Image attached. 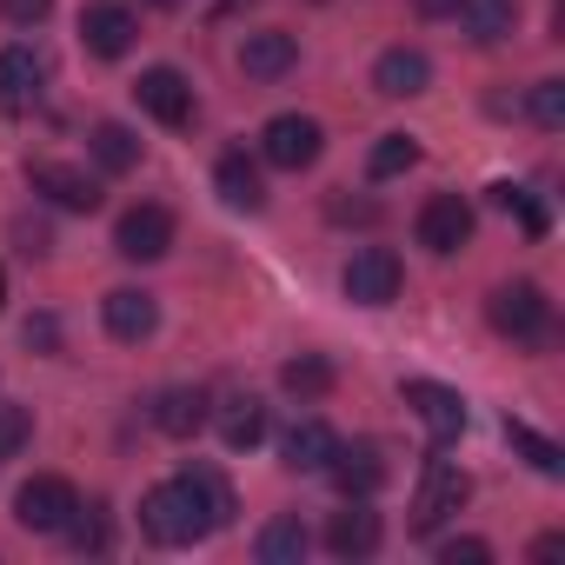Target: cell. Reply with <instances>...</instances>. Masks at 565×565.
<instances>
[{
	"label": "cell",
	"instance_id": "obj_17",
	"mask_svg": "<svg viewBox=\"0 0 565 565\" xmlns=\"http://www.w3.org/2000/svg\"><path fill=\"white\" fill-rule=\"evenodd\" d=\"M426 87H433V61H426L419 47H386V54L373 61V94L413 100V94H426Z\"/></svg>",
	"mask_w": 565,
	"mask_h": 565
},
{
	"label": "cell",
	"instance_id": "obj_11",
	"mask_svg": "<svg viewBox=\"0 0 565 565\" xmlns=\"http://www.w3.org/2000/svg\"><path fill=\"white\" fill-rule=\"evenodd\" d=\"M134 94H140V107H147L160 127H186V120H193V81H186L180 67H147Z\"/></svg>",
	"mask_w": 565,
	"mask_h": 565
},
{
	"label": "cell",
	"instance_id": "obj_38",
	"mask_svg": "<svg viewBox=\"0 0 565 565\" xmlns=\"http://www.w3.org/2000/svg\"><path fill=\"white\" fill-rule=\"evenodd\" d=\"M61 333H54V320H28V347H54Z\"/></svg>",
	"mask_w": 565,
	"mask_h": 565
},
{
	"label": "cell",
	"instance_id": "obj_6",
	"mask_svg": "<svg viewBox=\"0 0 565 565\" xmlns=\"http://www.w3.org/2000/svg\"><path fill=\"white\" fill-rule=\"evenodd\" d=\"M74 505H81V492H74L61 472H34V479L14 492V519H21L28 532H67Z\"/></svg>",
	"mask_w": 565,
	"mask_h": 565
},
{
	"label": "cell",
	"instance_id": "obj_16",
	"mask_svg": "<svg viewBox=\"0 0 565 565\" xmlns=\"http://www.w3.org/2000/svg\"><path fill=\"white\" fill-rule=\"evenodd\" d=\"M239 67H246V81H287L300 67V41L279 34V28H259L239 41Z\"/></svg>",
	"mask_w": 565,
	"mask_h": 565
},
{
	"label": "cell",
	"instance_id": "obj_28",
	"mask_svg": "<svg viewBox=\"0 0 565 565\" xmlns=\"http://www.w3.org/2000/svg\"><path fill=\"white\" fill-rule=\"evenodd\" d=\"M505 439H512V452H519L532 472H545V479H558V472H565V452H558L545 433H532L525 419H505Z\"/></svg>",
	"mask_w": 565,
	"mask_h": 565
},
{
	"label": "cell",
	"instance_id": "obj_35",
	"mask_svg": "<svg viewBox=\"0 0 565 565\" xmlns=\"http://www.w3.org/2000/svg\"><path fill=\"white\" fill-rule=\"evenodd\" d=\"M0 14H8L14 28H41L54 14V0H0Z\"/></svg>",
	"mask_w": 565,
	"mask_h": 565
},
{
	"label": "cell",
	"instance_id": "obj_18",
	"mask_svg": "<svg viewBox=\"0 0 565 565\" xmlns=\"http://www.w3.org/2000/svg\"><path fill=\"white\" fill-rule=\"evenodd\" d=\"M327 552L333 558H373L380 552V512L366 499H347V512L327 519Z\"/></svg>",
	"mask_w": 565,
	"mask_h": 565
},
{
	"label": "cell",
	"instance_id": "obj_19",
	"mask_svg": "<svg viewBox=\"0 0 565 565\" xmlns=\"http://www.w3.org/2000/svg\"><path fill=\"white\" fill-rule=\"evenodd\" d=\"M213 193H220L233 213H259V206H266L259 160H246V153H220V167H213Z\"/></svg>",
	"mask_w": 565,
	"mask_h": 565
},
{
	"label": "cell",
	"instance_id": "obj_3",
	"mask_svg": "<svg viewBox=\"0 0 565 565\" xmlns=\"http://www.w3.org/2000/svg\"><path fill=\"white\" fill-rule=\"evenodd\" d=\"M466 499H472V479H466L452 459H426V466H419V492H413V519H406V525H413V532H439Z\"/></svg>",
	"mask_w": 565,
	"mask_h": 565
},
{
	"label": "cell",
	"instance_id": "obj_40",
	"mask_svg": "<svg viewBox=\"0 0 565 565\" xmlns=\"http://www.w3.org/2000/svg\"><path fill=\"white\" fill-rule=\"evenodd\" d=\"M565 552V539L558 532H545V539H532V558H558Z\"/></svg>",
	"mask_w": 565,
	"mask_h": 565
},
{
	"label": "cell",
	"instance_id": "obj_37",
	"mask_svg": "<svg viewBox=\"0 0 565 565\" xmlns=\"http://www.w3.org/2000/svg\"><path fill=\"white\" fill-rule=\"evenodd\" d=\"M333 220H360L366 226L373 220V200H333Z\"/></svg>",
	"mask_w": 565,
	"mask_h": 565
},
{
	"label": "cell",
	"instance_id": "obj_15",
	"mask_svg": "<svg viewBox=\"0 0 565 565\" xmlns=\"http://www.w3.org/2000/svg\"><path fill=\"white\" fill-rule=\"evenodd\" d=\"M100 320H107V333H114V340L140 347V340L160 327V300H153L147 287H114V294L100 300Z\"/></svg>",
	"mask_w": 565,
	"mask_h": 565
},
{
	"label": "cell",
	"instance_id": "obj_14",
	"mask_svg": "<svg viewBox=\"0 0 565 565\" xmlns=\"http://www.w3.org/2000/svg\"><path fill=\"white\" fill-rule=\"evenodd\" d=\"M47 87V61L34 47H0V114H28Z\"/></svg>",
	"mask_w": 565,
	"mask_h": 565
},
{
	"label": "cell",
	"instance_id": "obj_26",
	"mask_svg": "<svg viewBox=\"0 0 565 565\" xmlns=\"http://www.w3.org/2000/svg\"><path fill=\"white\" fill-rule=\"evenodd\" d=\"M87 147H94V160H100L107 173H134V167H140V134L120 127V120H100V127L87 134Z\"/></svg>",
	"mask_w": 565,
	"mask_h": 565
},
{
	"label": "cell",
	"instance_id": "obj_13",
	"mask_svg": "<svg viewBox=\"0 0 565 565\" xmlns=\"http://www.w3.org/2000/svg\"><path fill=\"white\" fill-rule=\"evenodd\" d=\"M134 34H140V21L120 8V0H94V8L81 14V41H87L94 61H120L134 47Z\"/></svg>",
	"mask_w": 565,
	"mask_h": 565
},
{
	"label": "cell",
	"instance_id": "obj_7",
	"mask_svg": "<svg viewBox=\"0 0 565 565\" xmlns=\"http://www.w3.org/2000/svg\"><path fill=\"white\" fill-rule=\"evenodd\" d=\"M413 233H419V246H426V253H459V246L472 239V206H466L459 193H433V200L419 206Z\"/></svg>",
	"mask_w": 565,
	"mask_h": 565
},
{
	"label": "cell",
	"instance_id": "obj_32",
	"mask_svg": "<svg viewBox=\"0 0 565 565\" xmlns=\"http://www.w3.org/2000/svg\"><path fill=\"white\" fill-rule=\"evenodd\" d=\"M532 120H539L545 134L565 127V81H539V87H532Z\"/></svg>",
	"mask_w": 565,
	"mask_h": 565
},
{
	"label": "cell",
	"instance_id": "obj_29",
	"mask_svg": "<svg viewBox=\"0 0 565 565\" xmlns=\"http://www.w3.org/2000/svg\"><path fill=\"white\" fill-rule=\"evenodd\" d=\"M492 206H505V213H519V226H525L532 239H539V233L552 226V213L539 206V193H532V186H512V180H499V186H492Z\"/></svg>",
	"mask_w": 565,
	"mask_h": 565
},
{
	"label": "cell",
	"instance_id": "obj_34",
	"mask_svg": "<svg viewBox=\"0 0 565 565\" xmlns=\"http://www.w3.org/2000/svg\"><path fill=\"white\" fill-rule=\"evenodd\" d=\"M486 558H492L486 539H446L439 545V565H486Z\"/></svg>",
	"mask_w": 565,
	"mask_h": 565
},
{
	"label": "cell",
	"instance_id": "obj_1",
	"mask_svg": "<svg viewBox=\"0 0 565 565\" xmlns=\"http://www.w3.org/2000/svg\"><path fill=\"white\" fill-rule=\"evenodd\" d=\"M140 525H147L153 545H200V539L213 532L186 479H160V486L140 499Z\"/></svg>",
	"mask_w": 565,
	"mask_h": 565
},
{
	"label": "cell",
	"instance_id": "obj_25",
	"mask_svg": "<svg viewBox=\"0 0 565 565\" xmlns=\"http://www.w3.org/2000/svg\"><path fill=\"white\" fill-rule=\"evenodd\" d=\"M307 545H313V532L300 525V512H279V519H266V532H259V565H300Z\"/></svg>",
	"mask_w": 565,
	"mask_h": 565
},
{
	"label": "cell",
	"instance_id": "obj_2",
	"mask_svg": "<svg viewBox=\"0 0 565 565\" xmlns=\"http://www.w3.org/2000/svg\"><path fill=\"white\" fill-rule=\"evenodd\" d=\"M492 333H505L512 347H545L552 340V300L532 287V279H512V287H492L486 300Z\"/></svg>",
	"mask_w": 565,
	"mask_h": 565
},
{
	"label": "cell",
	"instance_id": "obj_9",
	"mask_svg": "<svg viewBox=\"0 0 565 565\" xmlns=\"http://www.w3.org/2000/svg\"><path fill=\"white\" fill-rule=\"evenodd\" d=\"M28 180H34V193H47V200H54V206H67V213H94V206H100V180H94L87 167L34 160V167H28Z\"/></svg>",
	"mask_w": 565,
	"mask_h": 565
},
{
	"label": "cell",
	"instance_id": "obj_10",
	"mask_svg": "<svg viewBox=\"0 0 565 565\" xmlns=\"http://www.w3.org/2000/svg\"><path fill=\"white\" fill-rule=\"evenodd\" d=\"M327 479L347 492V499H373L380 486H386V452L373 446V439H353V446H333V459H327Z\"/></svg>",
	"mask_w": 565,
	"mask_h": 565
},
{
	"label": "cell",
	"instance_id": "obj_36",
	"mask_svg": "<svg viewBox=\"0 0 565 565\" xmlns=\"http://www.w3.org/2000/svg\"><path fill=\"white\" fill-rule=\"evenodd\" d=\"M14 239H21V253H28V259H41V253H54V233H47L41 220H14Z\"/></svg>",
	"mask_w": 565,
	"mask_h": 565
},
{
	"label": "cell",
	"instance_id": "obj_33",
	"mask_svg": "<svg viewBox=\"0 0 565 565\" xmlns=\"http://www.w3.org/2000/svg\"><path fill=\"white\" fill-rule=\"evenodd\" d=\"M67 539H74L81 552H107V512H100V505H94V512H87V505H74Z\"/></svg>",
	"mask_w": 565,
	"mask_h": 565
},
{
	"label": "cell",
	"instance_id": "obj_8",
	"mask_svg": "<svg viewBox=\"0 0 565 565\" xmlns=\"http://www.w3.org/2000/svg\"><path fill=\"white\" fill-rule=\"evenodd\" d=\"M167 246H173V213L167 206L147 200V206H127L120 213V226H114V253L120 259H160Z\"/></svg>",
	"mask_w": 565,
	"mask_h": 565
},
{
	"label": "cell",
	"instance_id": "obj_30",
	"mask_svg": "<svg viewBox=\"0 0 565 565\" xmlns=\"http://www.w3.org/2000/svg\"><path fill=\"white\" fill-rule=\"evenodd\" d=\"M406 167H419V140H413V134H386V140L373 147V160H366L373 180H393V173H406Z\"/></svg>",
	"mask_w": 565,
	"mask_h": 565
},
{
	"label": "cell",
	"instance_id": "obj_24",
	"mask_svg": "<svg viewBox=\"0 0 565 565\" xmlns=\"http://www.w3.org/2000/svg\"><path fill=\"white\" fill-rule=\"evenodd\" d=\"M452 14L466 21V34H472L479 47H492V41H505V34L519 28V0H459Z\"/></svg>",
	"mask_w": 565,
	"mask_h": 565
},
{
	"label": "cell",
	"instance_id": "obj_23",
	"mask_svg": "<svg viewBox=\"0 0 565 565\" xmlns=\"http://www.w3.org/2000/svg\"><path fill=\"white\" fill-rule=\"evenodd\" d=\"M180 479L193 486V499H200V512H206V525H213V532H220V525H233L239 499H233V486H226V472H220V466H200V459H193Z\"/></svg>",
	"mask_w": 565,
	"mask_h": 565
},
{
	"label": "cell",
	"instance_id": "obj_22",
	"mask_svg": "<svg viewBox=\"0 0 565 565\" xmlns=\"http://www.w3.org/2000/svg\"><path fill=\"white\" fill-rule=\"evenodd\" d=\"M220 439H226L233 452H253V446L266 439V399H253V393L220 399Z\"/></svg>",
	"mask_w": 565,
	"mask_h": 565
},
{
	"label": "cell",
	"instance_id": "obj_12",
	"mask_svg": "<svg viewBox=\"0 0 565 565\" xmlns=\"http://www.w3.org/2000/svg\"><path fill=\"white\" fill-rule=\"evenodd\" d=\"M406 406L419 413V426H426L439 446L466 433V399H459L452 386H439V380H406Z\"/></svg>",
	"mask_w": 565,
	"mask_h": 565
},
{
	"label": "cell",
	"instance_id": "obj_20",
	"mask_svg": "<svg viewBox=\"0 0 565 565\" xmlns=\"http://www.w3.org/2000/svg\"><path fill=\"white\" fill-rule=\"evenodd\" d=\"M206 419H213V406H206L200 386H167V393L153 399V426H160L167 439H193Z\"/></svg>",
	"mask_w": 565,
	"mask_h": 565
},
{
	"label": "cell",
	"instance_id": "obj_4",
	"mask_svg": "<svg viewBox=\"0 0 565 565\" xmlns=\"http://www.w3.org/2000/svg\"><path fill=\"white\" fill-rule=\"evenodd\" d=\"M320 147H327V134H320V120H307V114H273V120L259 127V160L279 167V173H307V167L320 160Z\"/></svg>",
	"mask_w": 565,
	"mask_h": 565
},
{
	"label": "cell",
	"instance_id": "obj_5",
	"mask_svg": "<svg viewBox=\"0 0 565 565\" xmlns=\"http://www.w3.org/2000/svg\"><path fill=\"white\" fill-rule=\"evenodd\" d=\"M399 279H406V266H399L393 246H360L347 259V300L353 307H393L399 300Z\"/></svg>",
	"mask_w": 565,
	"mask_h": 565
},
{
	"label": "cell",
	"instance_id": "obj_42",
	"mask_svg": "<svg viewBox=\"0 0 565 565\" xmlns=\"http://www.w3.org/2000/svg\"><path fill=\"white\" fill-rule=\"evenodd\" d=\"M0 300H8V273H0Z\"/></svg>",
	"mask_w": 565,
	"mask_h": 565
},
{
	"label": "cell",
	"instance_id": "obj_27",
	"mask_svg": "<svg viewBox=\"0 0 565 565\" xmlns=\"http://www.w3.org/2000/svg\"><path fill=\"white\" fill-rule=\"evenodd\" d=\"M333 360H320V353H300V360H287V366H279V386H287L294 399H327L333 393Z\"/></svg>",
	"mask_w": 565,
	"mask_h": 565
},
{
	"label": "cell",
	"instance_id": "obj_39",
	"mask_svg": "<svg viewBox=\"0 0 565 565\" xmlns=\"http://www.w3.org/2000/svg\"><path fill=\"white\" fill-rule=\"evenodd\" d=\"M413 8H419V14H426V21H446V14H452V8H459V0H413Z\"/></svg>",
	"mask_w": 565,
	"mask_h": 565
},
{
	"label": "cell",
	"instance_id": "obj_21",
	"mask_svg": "<svg viewBox=\"0 0 565 565\" xmlns=\"http://www.w3.org/2000/svg\"><path fill=\"white\" fill-rule=\"evenodd\" d=\"M333 446H340V433H333L327 419H300V426L287 433V446H279V466H287V472H327Z\"/></svg>",
	"mask_w": 565,
	"mask_h": 565
},
{
	"label": "cell",
	"instance_id": "obj_31",
	"mask_svg": "<svg viewBox=\"0 0 565 565\" xmlns=\"http://www.w3.org/2000/svg\"><path fill=\"white\" fill-rule=\"evenodd\" d=\"M28 439H34V413L14 406V399H0V459H14Z\"/></svg>",
	"mask_w": 565,
	"mask_h": 565
},
{
	"label": "cell",
	"instance_id": "obj_41",
	"mask_svg": "<svg viewBox=\"0 0 565 565\" xmlns=\"http://www.w3.org/2000/svg\"><path fill=\"white\" fill-rule=\"evenodd\" d=\"M147 8H180V0H147Z\"/></svg>",
	"mask_w": 565,
	"mask_h": 565
}]
</instances>
